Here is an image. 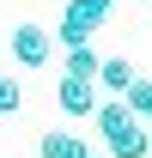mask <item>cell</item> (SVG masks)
I'll use <instances>...</instances> for the list:
<instances>
[{
  "mask_svg": "<svg viewBox=\"0 0 152 158\" xmlns=\"http://www.w3.org/2000/svg\"><path fill=\"white\" fill-rule=\"evenodd\" d=\"M97 134H103V140H110V134H122V128H128V122H134V110H128V98H103V103H97Z\"/></svg>",
  "mask_w": 152,
  "mask_h": 158,
  "instance_id": "7",
  "label": "cell"
},
{
  "mask_svg": "<svg viewBox=\"0 0 152 158\" xmlns=\"http://www.w3.org/2000/svg\"><path fill=\"white\" fill-rule=\"evenodd\" d=\"M122 98H128V110H134L140 122H152V79H134V85L122 91Z\"/></svg>",
  "mask_w": 152,
  "mask_h": 158,
  "instance_id": "9",
  "label": "cell"
},
{
  "mask_svg": "<svg viewBox=\"0 0 152 158\" xmlns=\"http://www.w3.org/2000/svg\"><path fill=\"white\" fill-rule=\"evenodd\" d=\"M103 146H110V158H146V152H152V134H146V122L134 116L128 128H122V134H110Z\"/></svg>",
  "mask_w": 152,
  "mask_h": 158,
  "instance_id": "4",
  "label": "cell"
},
{
  "mask_svg": "<svg viewBox=\"0 0 152 158\" xmlns=\"http://www.w3.org/2000/svg\"><path fill=\"white\" fill-rule=\"evenodd\" d=\"M97 24H103V19H97L85 0H67V6H61V24H55V43H61V49H79V43H91Z\"/></svg>",
  "mask_w": 152,
  "mask_h": 158,
  "instance_id": "2",
  "label": "cell"
},
{
  "mask_svg": "<svg viewBox=\"0 0 152 158\" xmlns=\"http://www.w3.org/2000/svg\"><path fill=\"white\" fill-rule=\"evenodd\" d=\"M37 152H43V158H85L91 146H85L79 134H61V128H43V140H37Z\"/></svg>",
  "mask_w": 152,
  "mask_h": 158,
  "instance_id": "6",
  "label": "cell"
},
{
  "mask_svg": "<svg viewBox=\"0 0 152 158\" xmlns=\"http://www.w3.org/2000/svg\"><path fill=\"white\" fill-rule=\"evenodd\" d=\"M55 103H61V116H97L103 91H97V79H67V73H61V85H55Z\"/></svg>",
  "mask_w": 152,
  "mask_h": 158,
  "instance_id": "3",
  "label": "cell"
},
{
  "mask_svg": "<svg viewBox=\"0 0 152 158\" xmlns=\"http://www.w3.org/2000/svg\"><path fill=\"white\" fill-rule=\"evenodd\" d=\"M134 79H140V73H134V61H122V55H103V67H97V91H103V98H122Z\"/></svg>",
  "mask_w": 152,
  "mask_h": 158,
  "instance_id": "5",
  "label": "cell"
},
{
  "mask_svg": "<svg viewBox=\"0 0 152 158\" xmlns=\"http://www.w3.org/2000/svg\"><path fill=\"white\" fill-rule=\"evenodd\" d=\"M12 61H19V67H49V61H55V31H43L37 19H24L19 31H12Z\"/></svg>",
  "mask_w": 152,
  "mask_h": 158,
  "instance_id": "1",
  "label": "cell"
},
{
  "mask_svg": "<svg viewBox=\"0 0 152 158\" xmlns=\"http://www.w3.org/2000/svg\"><path fill=\"white\" fill-rule=\"evenodd\" d=\"M19 110H24V85L0 73V116H19Z\"/></svg>",
  "mask_w": 152,
  "mask_h": 158,
  "instance_id": "10",
  "label": "cell"
},
{
  "mask_svg": "<svg viewBox=\"0 0 152 158\" xmlns=\"http://www.w3.org/2000/svg\"><path fill=\"white\" fill-rule=\"evenodd\" d=\"M97 67H103V55H97L91 43L67 49V61H61V73H67V79H97Z\"/></svg>",
  "mask_w": 152,
  "mask_h": 158,
  "instance_id": "8",
  "label": "cell"
},
{
  "mask_svg": "<svg viewBox=\"0 0 152 158\" xmlns=\"http://www.w3.org/2000/svg\"><path fill=\"white\" fill-rule=\"evenodd\" d=\"M85 6H91L97 19H110V6H116V0H85Z\"/></svg>",
  "mask_w": 152,
  "mask_h": 158,
  "instance_id": "11",
  "label": "cell"
}]
</instances>
